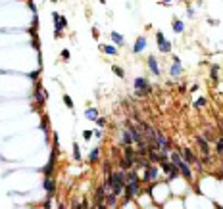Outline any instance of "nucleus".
<instances>
[{"label": "nucleus", "instance_id": "39448f33", "mask_svg": "<svg viewBox=\"0 0 223 209\" xmlns=\"http://www.w3.org/2000/svg\"><path fill=\"white\" fill-rule=\"evenodd\" d=\"M196 142H198V146H200V150L204 152V161L208 163V161H210V146H208V140L202 138V136H198Z\"/></svg>", "mask_w": 223, "mask_h": 209}, {"label": "nucleus", "instance_id": "4468645a", "mask_svg": "<svg viewBox=\"0 0 223 209\" xmlns=\"http://www.w3.org/2000/svg\"><path fill=\"white\" fill-rule=\"evenodd\" d=\"M115 198H117V196H115L114 192L108 190V196H106V205H108V207H114V205H115Z\"/></svg>", "mask_w": 223, "mask_h": 209}, {"label": "nucleus", "instance_id": "6ab92c4d", "mask_svg": "<svg viewBox=\"0 0 223 209\" xmlns=\"http://www.w3.org/2000/svg\"><path fill=\"white\" fill-rule=\"evenodd\" d=\"M100 50H102L104 54H112V56L117 54V48H115V46H100Z\"/></svg>", "mask_w": 223, "mask_h": 209}, {"label": "nucleus", "instance_id": "2eb2a0df", "mask_svg": "<svg viewBox=\"0 0 223 209\" xmlns=\"http://www.w3.org/2000/svg\"><path fill=\"white\" fill-rule=\"evenodd\" d=\"M110 37H112V40H114L115 44H119V46L123 44V37H121L117 31H112V33H110Z\"/></svg>", "mask_w": 223, "mask_h": 209}, {"label": "nucleus", "instance_id": "7ed1b4c3", "mask_svg": "<svg viewBox=\"0 0 223 209\" xmlns=\"http://www.w3.org/2000/svg\"><path fill=\"white\" fill-rule=\"evenodd\" d=\"M179 167V173L183 175V177L187 178V180H192V171H191V167H189V163L187 161H183V159H179L177 163H175Z\"/></svg>", "mask_w": 223, "mask_h": 209}, {"label": "nucleus", "instance_id": "9d476101", "mask_svg": "<svg viewBox=\"0 0 223 209\" xmlns=\"http://www.w3.org/2000/svg\"><path fill=\"white\" fill-rule=\"evenodd\" d=\"M181 157H183V161H187V163H196V157H194V153H192L189 148H185V150H183Z\"/></svg>", "mask_w": 223, "mask_h": 209}, {"label": "nucleus", "instance_id": "72a5a7b5", "mask_svg": "<svg viewBox=\"0 0 223 209\" xmlns=\"http://www.w3.org/2000/svg\"><path fill=\"white\" fill-rule=\"evenodd\" d=\"M92 134H94L96 138H102V133H100V131H96V129H94V133H92Z\"/></svg>", "mask_w": 223, "mask_h": 209}, {"label": "nucleus", "instance_id": "393cba45", "mask_svg": "<svg viewBox=\"0 0 223 209\" xmlns=\"http://www.w3.org/2000/svg\"><path fill=\"white\" fill-rule=\"evenodd\" d=\"M73 155H75V159L77 161H81V153H79V144H73Z\"/></svg>", "mask_w": 223, "mask_h": 209}, {"label": "nucleus", "instance_id": "412c9836", "mask_svg": "<svg viewBox=\"0 0 223 209\" xmlns=\"http://www.w3.org/2000/svg\"><path fill=\"white\" fill-rule=\"evenodd\" d=\"M98 155H100V150H98V148H94V150L90 152V155H89V161H90V163L98 161Z\"/></svg>", "mask_w": 223, "mask_h": 209}, {"label": "nucleus", "instance_id": "20e7f679", "mask_svg": "<svg viewBox=\"0 0 223 209\" xmlns=\"http://www.w3.org/2000/svg\"><path fill=\"white\" fill-rule=\"evenodd\" d=\"M156 142H158V146H160V150L162 152H167L169 148H171V144H169V140L164 136V134L160 133V131H156Z\"/></svg>", "mask_w": 223, "mask_h": 209}, {"label": "nucleus", "instance_id": "2f4dec72", "mask_svg": "<svg viewBox=\"0 0 223 209\" xmlns=\"http://www.w3.org/2000/svg\"><path fill=\"white\" fill-rule=\"evenodd\" d=\"M94 123H96V125H98V127H104V119H100V117H98V119H96Z\"/></svg>", "mask_w": 223, "mask_h": 209}, {"label": "nucleus", "instance_id": "423d86ee", "mask_svg": "<svg viewBox=\"0 0 223 209\" xmlns=\"http://www.w3.org/2000/svg\"><path fill=\"white\" fill-rule=\"evenodd\" d=\"M135 90H144V94L150 92V86H148V81L144 77H137L135 79Z\"/></svg>", "mask_w": 223, "mask_h": 209}, {"label": "nucleus", "instance_id": "9b49d317", "mask_svg": "<svg viewBox=\"0 0 223 209\" xmlns=\"http://www.w3.org/2000/svg\"><path fill=\"white\" fill-rule=\"evenodd\" d=\"M148 65H150V71H152L154 75H160V65H158L154 56H148Z\"/></svg>", "mask_w": 223, "mask_h": 209}, {"label": "nucleus", "instance_id": "a211bd4d", "mask_svg": "<svg viewBox=\"0 0 223 209\" xmlns=\"http://www.w3.org/2000/svg\"><path fill=\"white\" fill-rule=\"evenodd\" d=\"M133 163H135V161H131V159H127V157H123V159H121V161H119L121 169H127V171H129V169H131V167H133Z\"/></svg>", "mask_w": 223, "mask_h": 209}, {"label": "nucleus", "instance_id": "f257e3e1", "mask_svg": "<svg viewBox=\"0 0 223 209\" xmlns=\"http://www.w3.org/2000/svg\"><path fill=\"white\" fill-rule=\"evenodd\" d=\"M139 186H140L139 178H131V180L125 182V192H123V196H125V203H127L133 196H139V192H140Z\"/></svg>", "mask_w": 223, "mask_h": 209}, {"label": "nucleus", "instance_id": "dca6fc26", "mask_svg": "<svg viewBox=\"0 0 223 209\" xmlns=\"http://www.w3.org/2000/svg\"><path fill=\"white\" fill-rule=\"evenodd\" d=\"M125 157L131 159V161H135V159H137V153H135V150L131 148V146H125Z\"/></svg>", "mask_w": 223, "mask_h": 209}, {"label": "nucleus", "instance_id": "5701e85b", "mask_svg": "<svg viewBox=\"0 0 223 209\" xmlns=\"http://www.w3.org/2000/svg\"><path fill=\"white\" fill-rule=\"evenodd\" d=\"M44 190H46V192H52V190H54V182H52L50 178H46V180H44Z\"/></svg>", "mask_w": 223, "mask_h": 209}, {"label": "nucleus", "instance_id": "473e14b6", "mask_svg": "<svg viewBox=\"0 0 223 209\" xmlns=\"http://www.w3.org/2000/svg\"><path fill=\"white\" fill-rule=\"evenodd\" d=\"M92 38H98V29L96 27H92Z\"/></svg>", "mask_w": 223, "mask_h": 209}, {"label": "nucleus", "instance_id": "a878e982", "mask_svg": "<svg viewBox=\"0 0 223 209\" xmlns=\"http://www.w3.org/2000/svg\"><path fill=\"white\" fill-rule=\"evenodd\" d=\"M64 104H65V106H67L69 109H73V100H71L67 94H64Z\"/></svg>", "mask_w": 223, "mask_h": 209}, {"label": "nucleus", "instance_id": "ddd939ff", "mask_svg": "<svg viewBox=\"0 0 223 209\" xmlns=\"http://www.w3.org/2000/svg\"><path fill=\"white\" fill-rule=\"evenodd\" d=\"M171 27H173V31H175V33H183V29H185V23H183L181 19H173Z\"/></svg>", "mask_w": 223, "mask_h": 209}, {"label": "nucleus", "instance_id": "7c9ffc66", "mask_svg": "<svg viewBox=\"0 0 223 209\" xmlns=\"http://www.w3.org/2000/svg\"><path fill=\"white\" fill-rule=\"evenodd\" d=\"M83 136H85V140H90V136H92V133H90V131H85V133H83Z\"/></svg>", "mask_w": 223, "mask_h": 209}, {"label": "nucleus", "instance_id": "cd10ccee", "mask_svg": "<svg viewBox=\"0 0 223 209\" xmlns=\"http://www.w3.org/2000/svg\"><path fill=\"white\" fill-rule=\"evenodd\" d=\"M156 40H158V44L166 42V37H164V33H162V31H158V33H156Z\"/></svg>", "mask_w": 223, "mask_h": 209}, {"label": "nucleus", "instance_id": "aec40b11", "mask_svg": "<svg viewBox=\"0 0 223 209\" xmlns=\"http://www.w3.org/2000/svg\"><path fill=\"white\" fill-rule=\"evenodd\" d=\"M158 46H160V52H162V54H167V52L171 50V42H167V40L162 42V44H158Z\"/></svg>", "mask_w": 223, "mask_h": 209}, {"label": "nucleus", "instance_id": "c85d7f7f", "mask_svg": "<svg viewBox=\"0 0 223 209\" xmlns=\"http://www.w3.org/2000/svg\"><path fill=\"white\" fill-rule=\"evenodd\" d=\"M212 79L217 81V65H212Z\"/></svg>", "mask_w": 223, "mask_h": 209}, {"label": "nucleus", "instance_id": "bb28decb", "mask_svg": "<svg viewBox=\"0 0 223 209\" xmlns=\"http://www.w3.org/2000/svg\"><path fill=\"white\" fill-rule=\"evenodd\" d=\"M216 150H217V153H223V138H219L216 142Z\"/></svg>", "mask_w": 223, "mask_h": 209}, {"label": "nucleus", "instance_id": "f03ea898", "mask_svg": "<svg viewBox=\"0 0 223 209\" xmlns=\"http://www.w3.org/2000/svg\"><path fill=\"white\" fill-rule=\"evenodd\" d=\"M52 17H54V23H56V35H54V37L60 38L62 37L60 33L64 31V29H67V19H65L64 15H60V13H52Z\"/></svg>", "mask_w": 223, "mask_h": 209}, {"label": "nucleus", "instance_id": "e433bc0d", "mask_svg": "<svg viewBox=\"0 0 223 209\" xmlns=\"http://www.w3.org/2000/svg\"><path fill=\"white\" fill-rule=\"evenodd\" d=\"M52 2H56V0H52Z\"/></svg>", "mask_w": 223, "mask_h": 209}, {"label": "nucleus", "instance_id": "f704fd0d", "mask_svg": "<svg viewBox=\"0 0 223 209\" xmlns=\"http://www.w3.org/2000/svg\"><path fill=\"white\" fill-rule=\"evenodd\" d=\"M162 4H164V6H167V4H169V0H164V2H162Z\"/></svg>", "mask_w": 223, "mask_h": 209}, {"label": "nucleus", "instance_id": "0eeeda50", "mask_svg": "<svg viewBox=\"0 0 223 209\" xmlns=\"http://www.w3.org/2000/svg\"><path fill=\"white\" fill-rule=\"evenodd\" d=\"M160 177V171L158 169H156V167H148L146 169V173H144V175H142V180H156V178Z\"/></svg>", "mask_w": 223, "mask_h": 209}, {"label": "nucleus", "instance_id": "b1692460", "mask_svg": "<svg viewBox=\"0 0 223 209\" xmlns=\"http://www.w3.org/2000/svg\"><path fill=\"white\" fill-rule=\"evenodd\" d=\"M204 106H206V98H198V100L194 102V108H196V109L204 108Z\"/></svg>", "mask_w": 223, "mask_h": 209}, {"label": "nucleus", "instance_id": "6e6552de", "mask_svg": "<svg viewBox=\"0 0 223 209\" xmlns=\"http://www.w3.org/2000/svg\"><path fill=\"white\" fill-rule=\"evenodd\" d=\"M135 140H133V134H131V131L129 129H125L123 133H121V144L123 146H131Z\"/></svg>", "mask_w": 223, "mask_h": 209}, {"label": "nucleus", "instance_id": "f8f14e48", "mask_svg": "<svg viewBox=\"0 0 223 209\" xmlns=\"http://www.w3.org/2000/svg\"><path fill=\"white\" fill-rule=\"evenodd\" d=\"M85 117H87V119H90V121H96V119H98V109L89 108L87 111H85Z\"/></svg>", "mask_w": 223, "mask_h": 209}, {"label": "nucleus", "instance_id": "4be33fe9", "mask_svg": "<svg viewBox=\"0 0 223 209\" xmlns=\"http://www.w3.org/2000/svg\"><path fill=\"white\" fill-rule=\"evenodd\" d=\"M112 71H114V73H115L117 77H121V79L125 77V71L121 69V67H117V65H112Z\"/></svg>", "mask_w": 223, "mask_h": 209}, {"label": "nucleus", "instance_id": "c756f323", "mask_svg": "<svg viewBox=\"0 0 223 209\" xmlns=\"http://www.w3.org/2000/svg\"><path fill=\"white\" fill-rule=\"evenodd\" d=\"M62 58H64V60H69V50H62Z\"/></svg>", "mask_w": 223, "mask_h": 209}, {"label": "nucleus", "instance_id": "c9c22d12", "mask_svg": "<svg viewBox=\"0 0 223 209\" xmlns=\"http://www.w3.org/2000/svg\"><path fill=\"white\" fill-rule=\"evenodd\" d=\"M100 2H102V4H104V2H106V0H100Z\"/></svg>", "mask_w": 223, "mask_h": 209}, {"label": "nucleus", "instance_id": "1a4fd4ad", "mask_svg": "<svg viewBox=\"0 0 223 209\" xmlns=\"http://www.w3.org/2000/svg\"><path fill=\"white\" fill-rule=\"evenodd\" d=\"M144 48H146V38H144V37H139V38H137V42H135L133 52H135V54H140Z\"/></svg>", "mask_w": 223, "mask_h": 209}, {"label": "nucleus", "instance_id": "f3484780", "mask_svg": "<svg viewBox=\"0 0 223 209\" xmlns=\"http://www.w3.org/2000/svg\"><path fill=\"white\" fill-rule=\"evenodd\" d=\"M181 65H179V62H175V65H171V67H169V73H171L173 77H177V75H181Z\"/></svg>", "mask_w": 223, "mask_h": 209}]
</instances>
